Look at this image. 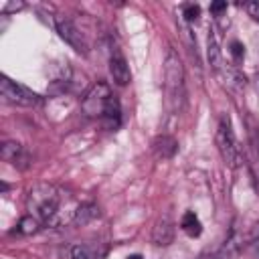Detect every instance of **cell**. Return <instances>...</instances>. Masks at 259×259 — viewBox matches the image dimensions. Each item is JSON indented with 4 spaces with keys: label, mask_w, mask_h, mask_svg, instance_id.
<instances>
[{
    "label": "cell",
    "mask_w": 259,
    "mask_h": 259,
    "mask_svg": "<svg viewBox=\"0 0 259 259\" xmlns=\"http://www.w3.org/2000/svg\"><path fill=\"white\" fill-rule=\"evenodd\" d=\"M164 93L168 109L172 113H180L186 103V83L182 61L174 49H168L164 57Z\"/></svg>",
    "instance_id": "6da1fadb"
},
{
    "label": "cell",
    "mask_w": 259,
    "mask_h": 259,
    "mask_svg": "<svg viewBox=\"0 0 259 259\" xmlns=\"http://www.w3.org/2000/svg\"><path fill=\"white\" fill-rule=\"evenodd\" d=\"M61 202H63V192L53 184H36L34 188H30L26 198L28 212L38 223H53L55 217L59 214Z\"/></svg>",
    "instance_id": "7a4b0ae2"
},
{
    "label": "cell",
    "mask_w": 259,
    "mask_h": 259,
    "mask_svg": "<svg viewBox=\"0 0 259 259\" xmlns=\"http://www.w3.org/2000/svg\"><path fill=\"white\" fill-rule=\"evenodd\" d=\"M113 97H115V95L111 93L109 85L103 83V81H97V83H93V85L89 87V91H87L85 97L81 99V109H83V113H85L87 117H97V119H101V117L105 115V111H107V107H109V103H111Z\"/></svg>",
    "instance_id": "3957f363"
},
{
    "label": "cell",
    "mask_w": 259,
    "mask_h": 259,
    "mask_svg": "<svg viewBox=\"0 0 259 259\" xmlns=\"http://www.w3.org/2000/svg\"><path fill=\"white\" fill-rule=\"evenodd\" d=\"M214 142H217V148H219L223 162L227 166L235 168L237 160H239V148H237V140H235V132H233L229 115H221L219 125H217V134H214Z\"/></svg>",
    "instance_id": "277c9868"
},
{
    "label": "cell",
    "mask_w": 259,
    "mask_h": 259,
    "mask_svg": "<svg viewBox=\"0 0 259 259\" xmlns=\"http://www.w3.org/2000/svg\"><path fill=\"white\" fill-rule=\"evenodd\" d=\"M0 95L6 103H12V105H20V107H32L40 101L38 93L30 91L28 87L12 81L10 77L2 75L0 77Z\"/></svg>",
    "instance_id": "5b68a950"
},
{
    "label": "cell",
    "mask_w": 259,
    "mask_h": 259,
    "mask_svg": "<svg viewBox=\"0 0 259 259\" xmlns=\"http://www.w3.org/2000/svg\"><path fill=\"white\" fill-rule=\"evenodd\" d=\"M53 24H55V28H57L59 36H61L65 42H69V45H71V47H73L77 53L87 55L89 45H87V40H85L83 32H81V30L75 26V22H73L71 18H67V16H55Z\"/></svg>",
    "instance_id": "8992f818"
},
{
    "label": "cell",
    "mask_w": 259,
    "mask_h": 259,
    "mask_svg": "<svg viewBox=\"0 0 259 259\" xmlns=\"http://www.w3.org/2000/svg\"><path fill=\"white\" fill-rule=\"evenodd\" d=\"M109 73H111V79L117 83V85H127L132 81V73H130V67L123 59V55L113 49L111 51V57H109Z\"/></svg>",
    "instance_id": "52a82bcc"
},
{
    "label": "cell",
    "mask_w": 259,
    "mask_h": 259,
    "mask_svg": "<svg viewBox=\"0 0 259 259\" xmlns=\"http://www.w3.org/2000/svg\"><path fill=\"white\" fill-rule=\"evenodd\" d=\"M2 158L6 162H10L12 166H18V168H26L28 162H30L28 152L18 142H4V146H2Z\"/></svg>",
    "instance_id": "ba28073f"
},
{
    "label": "cell",
    "mask_w": 259,
    "mask_h": 259,
    "mask_svg": "<svg viewBox=\"0 0 259 259\" xmlns=\"http://www.w3.org/2000/svg\"><path fill=\"white\" fill-rule=\"evenodd\" d=\"M172 239H174V223L170 221V217H162L152 231V241L154 245L164 247V245H170Z\"/></svg>",
    "instance_id": "9c48e42d"
},
{
    "label": "cell",
    "mask_w": 259,
    "mask_h": 259,
    "mask_svg": "<svg viewBox=\"0 0 259 259\" xmlns=\"http://www.w3.org/2000/svg\"><path fill=\"white\" fill-rule=\"evenodd\" d=\"M206 57H208V65L212 67V71L219 75L227 65L223 61V53H221V47H219V40H217V34L214 30H208V38H206Z\"/></svg>",
    "instance_id": "30bf717a"
},
{
    "label": "cell",
    "mask_w": 259,
    "mask_h": 259,
    "mask_svg": "<svg viewBox=\"0 0 259 259\" xmlns=\"http://www.w3.org/2000/svg\"><path fill=\"white\" fill-rule=\"evenodd\" d=\"M243 239H241V235L237 233V231H233L229 237H227V241L223 243V247L219 249V253L214 255L217 259H237L239 257V251H241V243Z\"/></svg>",
    "instance_id": "8fae6325"
},
{
    "label": "cell",
    "mask_w": 259,
    "mask_h": 259,
    "mask_svg": "<svg viewBox=\"0 0 259 259\" xmlns=\"http://www.w3.org/2000/svg\"><path fill=\"white\" fill-rule=\"evenodd\" d=\"M176 148L178 144L172 136H160L154 140V152L158 158H172L176 154Z\"/></svg>",
    "instance_id": "7c38bea8"
},
{
    "label": "cell",
    "mask_w": 259,
    "mask_h": 259,
    "mask_svg": "<svg viewBox=\"0 0 259 259\" xmlns=\"http://www.w3.org/2000/svg\"><path fill=\"white\" fill-rule=\"evenodd\" d=\"M180 227H182V231H184L186 235H190V237H198L200 231H202V225H200L198 217H196L192 210L184 212V217H182V221H180Z\"/></svg>",
    "instance_id": "4fadbf2b"
},
{
    "label": "cell",
    "mask_w": 259,
    "mask_h": 259,
    "mask_svg": "<svg viewBox=\"0 0 259 259\" xmlns=\"http://www.w3.org/2000/svg\"><path fill=\"white\" fill-rule=\"evenodd\" d=\"M99 212H97V206L95 204H81L77 210H75V223L77 225H85L89 223L91 219H95Z\"/></svg>",
    "instance_id": "5bb4252c"
},
{
    "label": "cell",
    "mask_w": 259,
    "mask_h": 259,
    "mask_svg": "<svg viewBox=\"0 0 259 259\" xmlns=\"http://www.w3.org/2000/svg\"><path fill=\"white\" fill-rule=\"evenodd\" d=\"M38 227H40V223H38V221H36L32 214H28V217H24V219L20 221L18 231H20V233L30 235V233H36V231H38Z\"/></svg>",
    "instance_id": "9a60e30c"
},
{
    "label": "cell",
    "mask_w": 259,
    "mask_h": 259,
    "mask_svg": "<svg viewBox=\"0 0 259 259\" xmlns=\"http://www.w3.org/2000/svg\"><path fill=\"white\" fill-rule=\"evenodd\" d=\"M200 16V6L198 4H184L182 6V18L186 22H194Z\"/></svg>",
    "instance_id": "2e32d148"
},
{
    "label": "cell",
    "mask_w": 259,
    "mask_h": 259,
    "mask_svg": "<svg viewBox=\"0 0 259 259\" xmlns=\"http://www.w3.org/2000/svg\"><path fill=\"white\" fill-rule=\"evenodd\" d=\"M229 53H231V57H233V59L239 63V61L243 59V55H245V47H243L239 40H233V42H231V49H229Z\"/></svg>",
    "instance_id": "e0dca14e"
},
{
    "label": "cell",
    "mask_w": 259,
    "mask_h": 259,
    "mask_svg": "<svg viewBox=\"0 0 259 259\" xmlns=\"http://www.w3.org/2000/svg\"><path fill=\"white\" fill-rule=\"evenodd\" d=\"M73 259H95L87 247H73Z\"/></svg>",
    "instance_id": "ac0fdd59"
},
{
    "label": "cell",
    "mask_w": 259,
    "mask_h": 259,
    "mask_svg": "<svg viewBox=\"0 0 259 259\" xmlns=\"http://www.w3.org/2000/svg\"><path fill=\"white\" fill-rule=\"evenodd\" d=\"M245 10L249 12V16H251L255 22H259V0H257V2H247V4H245Z\"/></svg>",
    "instance_id": "d6986e66"
},
{
    "label": "cell",
    "mask_w": 259,
    "mask_h": 259,
    "mask_svg": "<svg viewBox=\"0 0 259 259\" xmlns=\"http://www.w3.org/2000/svg\"><path fill=\"white\" fill-rule=\"evenodd\" d=\"M223 10H227V2H212V4H210V12L219 14V12H223Z\"/></svg>",
    "instance_id": "ffe728a7"
},
{
    "label": "cell",
    "mask_w": 259,
    "mask_h": 259,
    "mask_svg": "<svg viewBox=\"0 0 259 259\" xmlns=\"http://www.w3.org/2000/svg\"><path fill=\"white\" fill-rule=\"evenodd\" d=\"M253 245H255V257L259 259V229H257V235H255V239H253Z\"/></svg>",
    "instance_id": "44dd1931"
},
{
    "label": "cell",
    "mask_w": 259,
    "mask_h": 259,
    "mask_svg": "<svg viewBox=\"0 0 259 259\" xmlns=\"http://www.w3.org/2000/svg\"><path fill=\"white\" fill-rule=\"evenodd\" d=\"M127 259H142V255H138V253H136V255H130Z\"/></svg>",
    "instance_id": "7402d4cb"
},
{
    "label": "cell",
    "mask_w": 259,
    "mask_h": 259,
    "mask_svg": "<svg viewBox=\"0 0 259 259\" xmlns=\"http://www.w3.org/2000/svg\"><path fill=\"white\" fill-rule=\"evenodd\" d=\"M257 89H259V75H257Z\"/></svg>",
    "instance_id": "603a6c76"
}]
</instances>
